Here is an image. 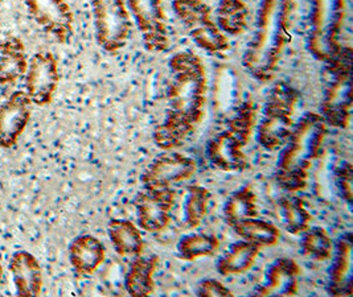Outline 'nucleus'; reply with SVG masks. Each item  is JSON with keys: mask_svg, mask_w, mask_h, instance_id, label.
I'll list each match as a JSON object with an SVG mask.
<instances>
[{"mask_svg": "<svg viewBox=\"0 0 353 297\" xmlns=\"http://www.w3.org/2000/svg\"><path fill=\"white\" fill-rule=\"evenodd\" d=\"M171 81L164 119L154 131L155 144L170 151L187 141L201 123L208 95L205 66L192 52H179L170 60Z\"/></svg>", "mask_w": 353, "mask_h": 297, "instance_id": "nucleus-1", "label": "nucleus"}, {"mask_svg": "<svg viewBox=\"0 0 353 297\" xmlns=\"http://www.w3.org/2000/svg\"><path fill=\"white\" fill-rule=\"evenodd\" d=\"M294 0H258L256 24L242 56V66L253 79H273L290 39Z\"/></svg>", "mask_w": 353, "mask_h": 297, "instance_id": "nucleus-2", "label": "nucleus"}, {"mask_svg": "<svg viewBox=\"0 0 353 297\" xmlns=\"http://www.w3.org/2000/svg\"><path fill=\"white\" fill-rule=\"evenodd\" d=\"M328 125L321 114L305 112L294 123L276 163V184L286 192L305 189L315 161L321 156Z\"/></svg>", "mask_w": 353, "mask_h": 297, "instance_id": "nucleus-3", "label": "nucleus"}, {"mask_svg": "<svg viewBox=\"0 0 353 297\" xmlns=\"http://www.w3.org/2000/svg\"><path fill=\"white\" fill-rule=\"evenodd\" d=\"M256 112L252 101H243L234 107L224 130L208 141L207 157L214 168L234 173L242 172L249 167V158L243 148L249 144L254 131Z\"/></svg>", "mask_w": 353, "mask_h": 297, "instance_id": "nucleus-4", "label": "nucleus"}, {"mask_svg": "<svg viewBox=\"0 0 353 297\" xmlns=\"http://www.w3.org/2000/svg\"><path fill=\"white\" fill-rule=\"evenodd\" d=\"M347 0H311L307 49L321 63L334 61L343 50V31Z\"/></svg>", "mask_w": 353, "mask_h": 297, "instance_id": "nucleus-5", "label": "nucleus"}, {"mask_svg": "<svg viewBox=\"0 0 353 297\" xmlns=\"http://www.w3.org/2000/svg\"><path fill=\"white\" fill-rule=\"evenodd\" d=\"M298 99V92L285 82L270 89L257 125V141L265 150H281L288 141L295 123L292 116Z\"/></svg>", "mask_w": 353, "mask_h": 297, "instance_id": "nucleus-6", "label": "nucleus"}, {"mask_svg": "<svg viewBox=\"0 0 353 297\" xmlns=\"http://www.w3.org/2000/svg\"><path fill=\"white\" fill-rule=\"evenodd\" d=\"M352 49L343 48L334 61L327 63L330 79L321 98V116L327 125L347 128L352 114Z\"/></svg>", "mask_w": 353, "mask_h": 297, "instance_id": "nucleus-7", "label": "nucleus"}, {"mask_svg": "<svg viewBox=\"0 0 353 297\" xmlns=\"http://www.w3.org/2000/svg\"><path fill=\"white\" fill-rule=\"evenodd\" d=\"M172 8L200 49L209 54H220L229 49L226 36L213 21L210 8L203 0H174Z\"/></svg>", "mask_w": 353, "mask_h": 297, "instance_id": "nucleus-8", "label": "nucleus"}, {"mask_svg": "<svg viewBox=\"0 0 353 297\" xmlns=\"http://www.w3.org/2000/svg\"><path fill=\"white\" fill-rule=\"evenodd\" d=\"M97 41L109 53L126 45L131 23L126 0H90Z\"/></svg>", "mask_w": 353, "mask_h": 297, "instance_id": "nucleus-9", "label": "nucleus"}, {"mask_svg": "<svg viewBox=\"0 0 353 297\" xmlns=\"http://www.w3.org/2000/svg\"><path fill=\"white\" fill-rule=\"evenodd\" d=\"M128 11L142 34L145 49L163 52L170 47V33L163 0H126Z\"/></svg>", "mask_w": 353, "mask_h": 297, "instance_id": "nucleus-10", "label": "nucleus"}, {"mask_svg": "<svg viewBox=\"0 0 353 297\" xmlns=\"http://www.w3.org/2000/svg\"><path fill=\"white\" fill-rule=\"evenodd\" d=\"M26 94L32 105L44 107L52 102L59 86L60 73L56 57L47 50L34 53L26 72Z\"/></svg>", "mask_w": 353, "mask_h": 297, "instance_id": "nucleus-11", "label": "nucleus"}, {"mask_svg": "<svg viewBox=\"0 0 353 297\" xmlns=\"http://www.w3.org/2000/svg\"><path fill=\"white\" fill-rule=\"evenodd\" d=\"M24 4L36 24L57 43L70 40L74 16L66 0H24Z\"/></svg>", "mask_w": 353, "mask_h": 297, "instance_id": "nucleus-12", "label": "nucleus"}, {"mask_svg": "<svg viewBox=\"0 0 353 297\" xmlns=\"http://www.w3.org/2000/svg\"><path fill=\"white\" fill-rule=\"evenodd\" d=\"M176 193L172 188L145 189L135 200L139 226L148 233L167 229L172 217Z\"/></svg>", "mask_w": 353, "mask_h": 297, "instance_id": "nucleus-13", "label": "nucleus"}, {"mask_svg": "<svg viewBox=\"0 0 353 297\" xmlns=\"http://www.w3.org/2000/svg\"><path fill=\"white\" fill-rule=\"evenodd\" d=\"M197 165L191 157L171 152L157 157L145 170L141 180L145 189H168L192 177Z\"/></svg>", "mask_w": 353, "mask_h": 297, "instance_id": "nucleus-14", "label": "nucleus"}, {"mask_svg": "<svg viewBox=\"0 0 353 297\" xmlns=\"http://www.w3.org/2000/svg\"><path fill=\"white\" fill-rule=\"evenodd\" d=\"M32 115V102L24 90H17L0 105V148L10 150L26 131Z\"/></svg>", "mask_w": 353, "mask_h": 297, "instance_id": "nucleus-15", "label": "nucleus"}, {"mask_svg": "<svg viewBox=\"0 0 353 297\" xmlns=\"http://www.w3.org/2000/svg\"><path fill=\"white\" fill-rule=\"evenodd\" d=\"M301 268L294 259L278 258L265 269L263 282L253 292L254 296H294L298 292Z\"/></svg>", "mask_w": 353, "mask_h": 297, "instance_id": "nucleus-16", "label": "nucleus"}, {"mask_svg": "<svg viewBox=\"0 0 353 297\" xmlns=\"http://www.w3.org/2000/svg\"><path fill=\"white\" fill-rule=\"evenodd\" d=\"M332 266L328 269L327 292L331 296H351L353 292L352 235H341L334 245Z\"/></svg>", "mask_w": 353, "mask_h": 297, "instance_id": "nucleus-17", "label": "nucleus"}, {"mask_svg": "<svg viewBox=\"0 0 353 297\" xmlns=\"http://www.w3.org/2000/svg\"><path fill=\"white\" fill-rule=\"evenodd\" d=\"M10 272L17 296H39L43 289V268L31 252L19 250L10 259Z\"/></svg>", "mask_w": 353, "mask_h": 297, "instance_id": "nucleus-18", "label": "nucleus"}, {"mask_svg": "<svg viewBox=\"0 0 353 297\" xmlns=\"http://www.w3.org/2000/svg\"><path fill=\"white\" fill-rule=\"evenodd\" d=\"M106 258L103 243L93 235L76 236L69 245V262L73 269L82 276L93 275Z\"/></svg>", "mask_w": 353, "mask_h": 297, "instance_id": "nucleus-19", "label": "nucleus"}, {"mask_svg": "<svg viewBox=\"0 0 353 297\" xmlns=\"http://www.w3.org/2000/svg\"><path fill=\"white\" fill-rule=\"evenodd\" d=\"M28 60L26 45L17 36H8L0 43V85L10 86L26 76Z\"/></svg>", "mask_w": 353, "mask_h": 297, "instance_id": "nucleus-20", "label": "nucleus"}, {"mask_svg": "<svg viewBox=\"0 0 353 297\" xmlns=\"http://www.w3.org/2000/svg\"><path fill=\"white\" fill-rule=\"evenodd\" d=\"M159 266V258L138 255L130 265L125 276V288L128 294L134 297H145L151 295L155 288L154 275Z\"/></svg>", "mask_w": 353, "mask_h": 297, "instance_id": "nucleus-21", "label": "nucleus"}, {"mask_svg": "<svg viewBox=\"0 0 353 297\" xmlns=\"http://www.w3.org/2000/svg\"><path fill=\"white\" fill-rule=\"evenodd\" d=\"M259 246L243 239L233 243L229 250L226 251V254L219 259L217 272L224 276L241 275L248 272L254 266L259 256Z\"/></svg>", "mask_w": 353, "mask_h": 297, "instance_id": "nucleus-22", "label": "nucleus"}, {"mask_svg": "<svg viewBox=\"0 0 353 297\" xmlns=\"http://www.w3.org/2000/svg\"><path fill=\"white\" fill-rule=\"evenodd\" d=\"M108 234L112 247L122 256H138L145 249V240L139 229L128 219H112Z\"/></svg>", "mask_w": 353, "mask_h": 297, "instance_id": "nucleus-23", "label": "nucleus"}, {"mask_svg": "<svg viewBox=\"0 0 353 297\" xmlns=\"http://www.w3.org/2000/svg\"><path fill=\"white\" fill-rule=\"evenodd\" d=\"M229 226L241 239L254 243L261 249L275 246L281 239L279 229L274 223L263 219H257V217L241 219Z\"/></svg>", "mask_w": 353, "mask_h": 297, "instance_id": "nucleus-24", "label": "nucleus"}, {"mask_svg": "<svg viewBox=\"0 0 353 297\" xmlns=\"http://www.w3.org/2000/svg\"><path fill=\"white\" fill-rule=\"evenodd\" d=\"M249 10L242 0H220L216 12V24L224 34L237 36L248 27Z\"/></svg>", "mask_w": 353, "mask_h": 297, "instance_id": "nucleus-25", "label": "nucleus"}, {"mask_svg": "<svg viewBox=\"0 0 353 297\" xmlns=\"http://www.w3.org/2000/svg\"><path fill=\"white\" fill-rule=\"evenodd\" d=\"M258 216L257 197L250 187L236 190L224 205V218L228 225Z\"/></svg>", "mask_w": 353, "mask_h": 297, "instance_id": "nucleus-26", "label": "nucleus"}, {"mask_svg": "<svg viewBox=\"0 0 353 297\" xmlns=\"http://www.w3.org/2000/svg\"><path fill=\"white\" fill-rule=\"evenodd\" d=\"M219 246L220 240L214 235L187 234L177 242V255L180 259L191 262L214 255Z\"/></svg>", "mask_w": 353, "mask_h": 297, "instance_id": "nucleus-27", "label": "nucleus"}, {"mask_svg": "<svg viewBox=\"0 0 353 297\" xmlns=\"http://www.w3.org/2000/svg\"><path fill=\"white\" fill-rule=\"evenodd\" d=\"M279 214L285 229L292 235H301L310 227L311 214L299 197L279 200Z\"/></svg>", "mask_w": 353, "mask_h": 297, "instance_id": "nucleus-28", "label": "nucleus"}, {"mask_svg": "<svg viewBox=\"0 0 353 297\" xmlns=\"http://www.w3.org/2000/svg\"><path fill=\"white\" fill-rule=\"evenodd\" d=\"M210 193L207 188L191 185L187 188V194L183 203L184 226L187 229L197 227L208 213Z\"/></svg>", "mask_w": 353, "mask_h": 297, "instance_id": "nucleus-29", "label": "nucleus"}, {"mask_svg": "<svg viewBox=\"0 0 353 297\" xmlns=\"http://www.w3.org/2000/svg\"><path fill=\"white\" fill-rule=\"evenodd\" d=\"M301 247L305 256L315 260H325L332 256L334 242L323 227L314 226L302 233Z\"/></svg>", "mask_w": 353, "mask_h": 297, "instance_id": "nucleus-30", "label": "nucleus"}, {"mask_svg": "<svg viewBox=\"0 0 353 297\" xmlns=\"http://www.w3.org/2000/svg\"><path fill=\"white\" fill-rule=\"evenodd\" d=\"M352 180V165L350 163H343L335 173V181L340 197L350 206H352L353 200Z\"/></svg>", "mask_w": 353, "mask_h": 297, "instance_id": "nucleus-31", "label": "nucleus"}, {"mask_svg": "<svg viewBox=\"0 0 353 297\" xmlns=\"http://www.w3.org/2000/svg\"><path fill=\"white\" fill-rule=\"evenodd\" d=\"M196 296L200 297H224L233 296V292L224 285L223 283L216 279H204L197 284V288L194 291Z\"/></svg>", "mask_w": 353, "mask_h": 297, "instance_id": "nucleus-32", "label": "nucleus"}, {"mask_svg": "<svg viewBox=\"0 0 353 297\" xmlns=\"http://www.w3.org/2000/svg\"><path fill=\"white\" fill-rule=\"evenodd\" d=\"M4 282V268H3V263H1V258H0V285Z\"/></svg>", "mask_w": 353, "mask_h": 297, "instance_id": "nucleus-33", "label": "nucleus"}, {"mask_svg": "<svg viewBox=\"0 0 353 297\" xmlns=\"http://www.w3.org/2000/svg\"><path fill=\"white\" fill-rule=\"evenodd\" d=\"M0 1H1V0H0Z\"/></svg>", "mask_w": 353, "mask_h": 297, "instance_id": "nucleus-34", "label": "nucleus"}]
</instances>
